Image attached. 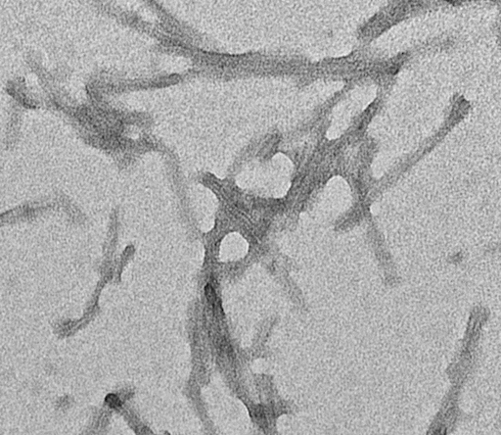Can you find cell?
I'll return each mask as SVG.
<instances>
[{
    "label": "cell",
    "instance_id": "1",
    "mask_svg": "<svg viewBox=\"0 0 501 435\" xmlns=\"http://www.w3.org/2000/svg\"><path fill=\"white\" fill-rule=\"evenodd\" d=\"M106 401H107V403H108L111 407L116 408V407H118V406H121V400L119 399V397H118V396H116V395H114V394H110V395H108V396H107V398H106Z\"/></svg>",
    "mask_w": 501,
    "mask_h": 435
}]
</instances>
